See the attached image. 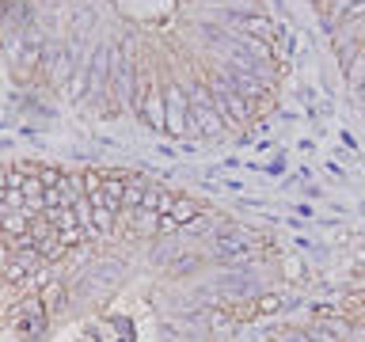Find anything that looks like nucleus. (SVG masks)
<instances>
[{
    "instance_id": "obj_4",
    "label": "nucleus",
    "mask_w": 365,
    "mask_h": 342,
    "mask_svg": "<svg viewBox=\"0 0 365 342\" xmlns=\"http://www.w3.org/2000/svg\"><path fill=\"white\" fill-rule=\"evenodd\" d=\"M164 130L168 137H194L190 130V95L187 88L179 84V80H171V84H164Z\"/></svg>"
},
{
    "instance_id": "obj_2",
    "label": "nucleus",
    "mask_w": 365,
    "mask_h": 342,
    "mask_svg": "<svg viewBox=\"0 0 365 342\" xmlns=\"http://www.w3.org/2000/svg\"><path fill=\"white\" fill-rule=\"evenodd\" d=\"M205 84H210L213 103H217V110H221V118H225L228 130H247V125L259 122V107H255L251 99H244L240 91L228 88V80H225L221 73H213Z\"/></svg>"
},
{
    "instance_id": "obj_6",
    "label": "nucleus",
    "mask_w": 365,
    "mask_h": 342,
    "mask_svg": "<svg viewBox=\"0 0 365 342\" xmlns=\"http://www.w3.org/2000/svg\"><path fill=\"white\" fill-rule=\"evenodd\" d=\"M137 122H141L145 130H153L156 137H168V130H164V91L160 88L145 99V107L137 110Z\"/></svg>"
},
{
    "instance_id": "obj_3",
    "label": "nucleus",
    "mask_w": 365,
    "mask_h": 342,
    "mask_svg": "<svg viewBox=\"0 0 365 342\" xmlns=\"http://www.w3.org/2000/svg\"><path fill=\"white\" fill-rule=\"evenodd\" d=\"M8 323L19 327L23 342H42L46 331H50V316L42 308V296L38 293H23L16 304L8 308Z\"/></svg>"
},
{
    "instance_id": "obj_12",
    "label": "nucleus",
    "mask_w": 365,
    "mask_h": 342,
    "mask_svg": "<svg viewBox=\"0 0 365 342\" xmlns=\"http://www.w3.org/2000/svg\"><path fill=\"white\" fill-rule=\"evenodd\" d=\"M282 274H285V281H293V285H301V278H304V266H301V259H282Z\"/></svg>"
},
{
    "instance_id": "obj_11",
    "label": "nucleus",
    "mask_w": 365,
    "mask_h": 342,
    "mask_svg": "<svg viewBox=\"0 0 365 342\" xmlns=\"http://www.w3.org/2000/svg\"><path fill=\"white\" fill-rule=\"evenodd\" d=\"M91 27H96V11H91V8H76L73 11V27H68V38H88Z\"/></svg>"
},
{
    "instance_id": "obj_8",
    "label": "nucleus",
    "mask_w": 365,
    "mask_h": 342,
    "mask_svg": "<svg viewBox=\"0 0 365 342\" xmlns=\"http://www.w3.org/2000/svg\"><path fill=\"white\" fill-rule=\"evenodd\" d=\"M88 91H91V68H88V61H84V65H76V73L65 80L61 95H65L68 103H84Z\"/></svg>"
},
{
    "instance_id": "obj_7",
    "label": "nucleus",
    "mask_w": 365,
    "mask_h": 342,
    "mask_svg": "<svg viewBox=\"0 0 365 342\" xmlns=\"http://www.w3.org/2000/svg\"><path fill=\"white\" fill-rule=\"evenodd\" d=\"M38 296H42V308H46V316H61L65 312V304H68V289H65V281L61 278H50L38 289Z\"/></svg>"
},
{
    "instance_id": "obj_1",
    "label": "nucleus",
    "mask_w": 365,
    "mask_h": 342,
    "mask_svg": "<svg viewBox=\"0 0 365 342\" xmlns=\"http://www.w3.org/2000/svg\"><path fill=\"white\" fill-rule=\"evenodd\" d=\"M187 95H190V130L198 141H221L225 137V118H221V110H217V103H213V91L205 80H194V84L187 88Z\"/></svg>"
},
{
    "instance_id": "obj_10",
    "label": "nucleus",
    "mask_w": 365,
    "mask_h": 342,
    "mask_svg": "<svg viewBox=\"0 0 365 342\" xmlns=\"http://www.w3.org/2000/svg\"><path fill=\"white\" fill-rule=\"evenodd\" d=\"M202 213H205V205H202V202H194V198H187V194H179L175 209H171V217H175L179 224H190L194 217H202Z\"/></svg>"
},
{
    "instance_id": "obj_9",
    "label": "nucleus",
    "mask_w": 365,
    "mask_h": 342,
    "mask_svg": "<svg viewBox=\"0 0 365 342\" xmlns=\"http://www.w3.org/2000/svg\"><path fill=\"white\" fill-rule=\"evenodd\" d=\"M31 213H0V232H4L8 239L11 236H27L31 232Z\"/></svg>"
},
{
    "instance_id": "obj_5",
    "label": "nucleus",
    "mask_w": 365,
    "mask_h": 342,
    "mask_svg": "<svg viewBox=\"0 0 365 342\" xmlns=\"http://www.w3.org/2000/svg\"><path fill=\"white\" fill-rule=\"evenodd\" d=\"M228 23L236 27V34H247V38H259L267 46H274L278 34H282V23H274L267 11H240V8H232L228 11Z\"/></svg>"
},
{
    "instance_id": "obj_13",
    "label": "nucleus",
    "mask_w": 365,
    "mask_h": 342,
    "mask_svg": "<svg viewBox=\"0 0 365 342\" xmlns=\"http://www.w3.org/2000/svg\"><path fill=\"white\" fill-rule=\"evenodd\" d=\"M103 182H107V171H96V167H88L84 171V190L91 194V190H99Z\"/></svg>"
}]
</instances>
